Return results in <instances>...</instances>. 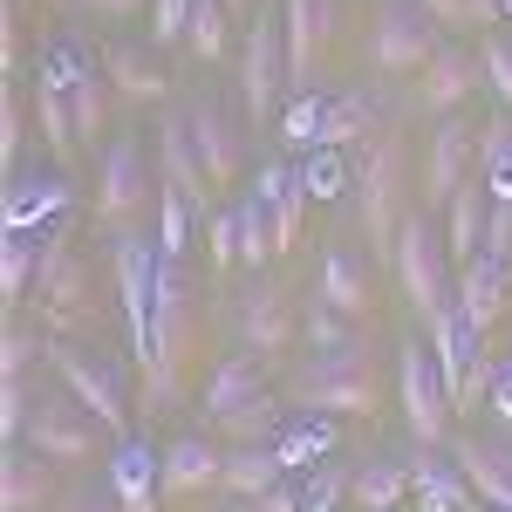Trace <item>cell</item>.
I'll use <instances>...</instances> for the list:
<instances>
[{
    "label": "cell",
    "instance_id": "obj_1",
    "mask_svg": "<svg viewBox=\"0 0 512 512\" xmlns=\"http://www.w3.org/2000/svg\"><path fill=\"white\" fill-rule=\"evenodd\" d=\"M390 274H396V287H403V301L424 315V328H431L444 308H458V301H451V294H458V260H451V246H444V226H431V212H410V219H403Z\"/></svg>",
    "mask_w": 512,
    "mask_h": 512
},
{
    "label": "cell",
    "instance_id": "obj_2",
    "mask_svg": "<svg viewBox=\"0 0 512 512\" xmlns=\"http://www.w3.org/2000/svg\"><path fill=\"white\" fill-rule=\"evenodd\" d=\"M355 212H362V233L376 260H396V233H403V137L383 130L376 144L362 137L355 151Z\"/></svg>",
    "mask_w": 512,
    "mask_h": 512
},
{
    "label": "cell",
    "instance_id": "obj_3",
    "mask_svg": "<svg viewBox=\"0 0 512 512\" xmlns=\"http://www.w3.org/2000/svg\"><path fill=\"white\" fill-rule=\"evenodd\" d=\"M294 403L308 417H369L376 410V349L355 335L349 349H321L301 383H294Z\"/></svg>",
    "mask_w": 512,
    "mask_h": 512
},
{
    "label": "cell",
    "instance_id": "obj_4",
    "mask_svg": "<svg viewBox=\"0 0 512 512\" xmlns=\"http://www.w3.org/2000/svg\"><path fill=\"white\" fill-rule=\"evenodd\" d=\"M185 349H192V294H185L178 260H164L158 267V308H151V355H144V410H151V417L171 410Z\"/></svg>",
    "mask_w": 512,
    "mask_h": 512
},
{
    "label": "cell",
    "instance_id": "obj_5",
    "mask_svg": "<svg viewBox=\"0 0 512 512\" xmlns=\"http://www.w3.org/2000/svg\"><path fill=\"white\" fill-rule=\"evenodd\" d=\"M287 96V0H260V21L239 48V110L246 123H267Z\"/></svg>",
    "mask_w": 512,
    "mask_h": 512
},
{
    "label": "cell",
    "instance_id": "obj_6",
    "mask_svg": "<svg viewBox=\"0 0 512 512\" xmlns=\"http://www.w3.org/2000/svg\"><path fill=\"white\" fill-rule=\"evenodd\" d=\"M396 403H403V424L417 437V451L451 444V390H444V369L424 342L396 349Z\"/></svg>",
    "mask_w": 512,
    "mask_h": 512
},
{
    "label": "cell",
    "instance_id": "obj_7",
    "mask_svg": "<svg viewBox=\"0 0 512 512\" xmlns=\"http://www.w3.org/2000/svg\"><path fill=\"white\" fill-rule=\"evenodd\" d=\"M158 239L151 233H117L110 246V274H117V301H123V328H130V355H137V369H144V355H151V308H158Z\"/></svg>",
    "mask_w": 512,
    "mask_h": 512
},
{
    "label": "cell",
    "instance_id": "obj_8",
    "mask_svg": "<svg viewBox=\"0 0 512 512\" xmlns=\"http://www.w3.org/2000/svg\"><path fill=\"white\" fill-rule=\"evenodd\" d=\"M485 335H478L472 321L458 315V308H444L431 321V355L437 369H444V390H451V410H478L485 396H492V376H499V362L478 349Z\"/></svg>",
    "mask_w": 512,
    "mask_h": 512
},
{
    "label": "cell",
    "instance_id": "obj_9",
    "mask_svg": "<svg viewBox=\"0 0 512 512\" xmlns=\"http://www.w3.org/2000/svg\"><path fill=\"white\" fill-rule=\"evenodd\" d=\"M151 198H158V178H151L144 144H137V137H117V144L103 151V164H96V219L117 226V233H130V219H137Z\"/></svg>",
    "mask_w": 512,
    "mask_h": 512
},
{
    "label": "cell",
    "instance_id": "obj_10",
    "mask_svg": "<svg viewBox=\"0 0 512 512\" xmlns=\"http://www.w3.org/2000/svg\"><path fill=\"white\" fill-rule=\"evenodd\" d=\"M437 48V21L424 14V0H383V14H376V41H369V62L383 69V76H424V62H431Z\"/></svg>",
    "mask_w": 512,
    "mask_h": 512
},
{
    "label": "cell",
    "instance_id": "obj_11",
    "mask_svg": "<svg viewBox=\"0 0 512 512\" xmlns=\"http://www.w3.org/2000/svg\"><path fill=\"white\" fill-rule=\"evenodd\" d=\"M48 369L62 376V390L76 396L82 410L103 424L110 437H130V410H123V383L103 369V362H89L82 349H69V342H48Z\"/></svg>",
    "mask_w": 512,
    "mask_h": 512
},
{
    "label": "cell",
    "instance_id": "obj_12",
    "mask_svg": "<svg viewBox=\"0 0 512 512\" xmlns=\"http://www.w3.org/2000/svg\"><path fill=\"white\" fill-rule=\"evenodd\" d=\"M185 130H192V151H198V164H205V178H212V185H233L239 171H246V144H239L233 103L198 96L192 110H185Z\"/></svg>",
    "mask_w": 512,
    "mask_h": 512
},
{
    "label": "cell",
    "instance_id": "obj_13",
    "mask_svg": "<svg viewBox=\"0 0 512 512\" xmlns=\"http://www.w3.org/2000/svg\"><path fill=\"white\" fill-rule=\"evenodd\" d=\"M478 130L485 123H465V117H444L431 137V158H424V212H444L458 185H472V158H478Z\"/></svg>",
    "mask_w": 512,
    "mask_h": 512
},
{
    "label": "cell",
    "instance_id": "obj_14",
    "mask_svg": "<svg viewBox=\"0 0 512 512\" xmlns=\"http://www.w3.org/2000/svg\"><path fill=\"white\" fill-rule=\"evenodd\" d=\"M96 431H103V424L82 410L76 396H35V417H28L21 444L41 451V458H89V451H96Z\"/></svg>",
    "mask_w": 512,
    "mask_h": 512
},
{
    "label": "cell",
    "instance_id": "obj_15",
    "mask_svg": "<svg viewBox=\"0 0 512 512\" xmlns=\"http://www.w3.org/2000/svg\"><path fill=\"white\" fill-rule=\"evenodd\" d=\"M69 212V178L62 171H14L0 192V233H35V226H62Z\"/></svg>",
    "mask_w": 512,
    "mask_h": 512
},
{
    "label": "cell",
    "instance_id": "obj_16",
    "mask_svg": "<svg viewBox=\"0 0 512 512\" xmlns=\"http://www.w3.org/2000/svg\"><path fill=\"white\" fill-rule=\"evenodd\" d=\"M451 465L465 472L478 506L492 512H512V444L492 431H472V437H451Z\"/></svg>",
    "mask_w": 512,
    "mask_h": 512
},
{
    "label": "cell",
    "instance_id": "obj_17",
    "mask_svg": "<svg viewBox=\"0 0 512 512\" xmlns=\"http://www.w3.org/2000/svg\"><path fill=\"white\" fill-rule=\"evenodd\" d=\"M478 82H485V62H478V55H465L458 41H444L431 62H424V76H417V110H424V117H437V123L458 117V103L472 96Z\"/></svg>",
    "mask_w": 512,
    "mask_h": 512
},
{
    "label": "cell",
    "instance_id": "obj_18",
    "mask_svg": "<svg viewBox=\"0 0 512 512\" xmlns=\"http://www.w3.org/2000/svg\"><path fill=\"white\" fill-rule=\"evenodd\" d=\"M506 301H512V260L492 253V246H478V260L458 267V315L472 321L478 335H492V321L506 315Z\"/></svg>",
    "mask_w": 512,
    "mask_h": 512
},
{
    "label": "cell",
    "instance_id": "obj_19",
    "mask_svg": "<svg viewBox=\"0 0 512 512\" xmlns=\"http://www.w3.org/2000/svg\"><path fill=\"white\" fill-rule=\"evenodd\" d=\"M328 14L335 0H287V89L315 96V62L328 48Z\"/></svg>",
    "mask_w": 512,
    "mask_h": 512
},
{
    "label": "cell",
    "instance_id": "obj_20",
    "mask_svg": "<svg viewBox=\"0 0 512 512\" xmlns=\"http://www.w3.org/2000/svg\"><path fill=\"white\" fill-rule=\"evenodd\" d=\"M158 185H164V192H178V198L198 212V219H212L205 205H212V192H219V185L205 178V164H198V151H192V130H185V117L158 130Z\"/></svg>",
    "mask_w": 512,
    "mask_h": 512
},
{
    "label": "cell",
    "instance_id": "obj_21",
    "mask_svg": "<svg viewBox=\"0 0 512 512\" xmlns=\"http://www.w3.org/2000/svg\"><path fill=\"white\" fill-rule=\"evenodd\" d=\"M110 492H117V512H158L164 451H151L144 437H117V458H110Z\"/></svg>",
    "mask_w": 512,
    "mask_h": 512
},
{
    "label": "cell",
    "instance_id": "obj_22",
    "mask_svg": "<svg viewBox=\"0 0 512 512\" xmlns=\"http://www.w3.org/2000/svg\"><path fill=\"white\" fill-rule=\"evenodd\" d=\"M294 342V308H287V294L280 287H253V294H239V349L246 355H280Z\"/></svg>",
    "mask_w": 512,
    "mask_h": 512
},
{
    "label": "cell",
    "instance_id": "obj_23",
    "mask_svg": "<svg viewBox=\"0 0 512 512\" xmlns=\"http://www.w3.org/2000/svg\"><path fill=\"white\" fill-rule=\"evenodd\" d=\"M253 396H267V390H260V355L239 349V355H226V362L205 376V390H198V417H205V424H226V417L246 410Z\"/></svg>",
    "mask_w": 512,
    "mask_h": 512
},
{
    "label": "cell",
    "instance_id": "obj_24",
    "mask_svg": "<svg viewBox=\"0 0 512 512\" xmlns=\"http://www.w3.org/2000/svg\"><path fill=\"white\" fill-rule=\"evenodd\" d=\"M321 301L335 308V315L349 321H376V294H369V267L355 260L349 246H335V253H321Z\"/></svg>",
    "mask_w": 512,
    "mask_h": 512
},
{
    "label": "cell",
    "instance_id": "obj_25",
    "mask_svg": "<svg viewBox=\"0 0 512 512\" xmlns=\"http://www.w3.org/2000/svg\"><path fill=\"white\" fill-rule=\"evenodd\" d=\"M48 499H55L48 458L28 451V444H7V458H0V512H41Z\"/></svg>",
    "mask_w": 512,
    "mask_h": 512
},
{
    "label": "cell",
    "instance_id": "obj_26",
    "mask_svg": "<svg viewBox=\"0 0 512 512\" xmlns=\"http://www.w3.org/2000/svg\"><path fill=\"white\" fill-rule=\"evenodd\" d=\"M492 205H499V198L485 192V178L458 185V198L444 205V246H451V260H458V267H465V260H478L485 226H492Z\"/></svg>",
    "mask_w": 512,
    "mask_h": 512
},
{
    "label": "cell",
    "instance_id": "obj_27",
    "mask_svg": "<svg viewBox=\"0 0 512 512\" xmlns=\"http://www.w3.org/2000/svg\"><path fill=\"white\" fill-rule=\"evenodd\" d=\"M103 76H110V89L137 96V103H158L164 89H171L164 62L144 48V41H110V48H103Z\"/></svg>",
    "mask_w": 512,
    "mask_h": 512
},
{
    "label": "cell",
    "instance_id": "obj_28",
    "mask_svg": "<svg viewBox=\"0 0 512 512\" xmlns=\"http://www.w3.org/2000/svg\"><path fill=\"white\" fill-rule=\"evenodd\" d=\"M219 478H226V451L212 437H178L164 451V492H178V499H192V492L219 485Z\"/></svg>",
    "mask_w": 512,
    "mask_h": 512
},
{
    "label": "cell",
    "instance_id": "obj_29",
    "mask_svg": "<svg viewBox=\"0 0 512 512\" xmlns=\"http://www.w3.org/2000/svg\"><path fill=\"white\" fill-rule=\"evenodd\" d=\"M253 192H260V205L274 212V233H280V253L301 239V212H308V192H301V171L294 164H260L253 171Z\"/></svg>",
    "mask_w": 512,
    "mask_h": 512
},
{
    "label": "cell",
    "instance_id": "obj_30",
    "mask_svg": "<svg viewBox=\"0 0 512 512\" xmlns=\"http://www.w3.org/2000/svg\"><path fill=\"white\" fill-rule=\"evenodd\" d=\"M410 492H417L424 512H472V485H465V472H458L451 458H437V451H417Z\"/></svg>",
    "mask_w": 512,
    "mask_h": 512
},
{
    "label": "cell",
    "instance_id": "obj_31",
    "mask_svg": "<svg viewBox=\"0 0 512 512\" xmlns=\"http://www.w3.org/2000/svg\"><path fill=\"white\" fill-rule=\"evenodd\" d=\"M280 472H287V465H280L274 444H233V451H226V478H219V485H226L233 499H253V506H260V499L280 485Z\"/></svg>",
    "mask_w": 512,
    "mask_h": 512
},
{
    "label": "cell",
    "instance_id": "obj_32",
    "mask_svg": "<svg viewBox=\"0 0 512 512\" xmlns=\"http://www.w3.org/2000/svg\"><path fill=\"white\" fill-rule=\"evenodd\" d=\"M280 465L287 472H308V465H328L335 451H342V424L335 417H301V424H287V431L274 437Z\"/></svg>",
    "mask_w": 512,
    "mask_h": 512
},
{
    "label": "cell",
    "instance_id": "obj_33",
    "mask_svg": "<svg viewBox=\"0 0 512 512\" xmlns=\"http://www.w3.org/2000/svg\"><path fill=\"white\" fill-rule=\"evenodd\" d=\"M403 492H410V465H396V458H369V465L349 478V499L362 512H396Z\"/></svg>",
    "mask_w": 512,
    "mask_h": 512
},
{
    "label": "cell",
    "instance_id": "obj_34",
    "mask_svg": "<svg viewBox=\"0 0 512 512\" xmlns=\"http://www.w3.org/2000/svg\"><path fill=\"white\" fill-rule=\"evenodd\" d=\"M233 212H239V267H253V274H260V267H267V260L280 253L274 212L260 205V192H253V185L239 192V205H233Z\"/></svg>",
    "mask_w": 512,
    "mask_h": 512
},
{
    "label": "cell",
    "instance_id": "obj_35",
    "mask_svg": "<svg viewBox=\"0 0 512 512\" xmlns=\"http://www.w3.org/2000/svg\"><path fill=\"white\" fill-rule=\"evenodd\" d=\"M185 48L198 62H226L233 55V7L226 0H198L192 21H185Z\"/></svg>",
    "mask_w": 512,
    "mask_h": 512
},
{
    "label": "cell",
    "instance_id": "obj_36",
    "mask_svg": "<svg viewBox=\"0 0 512 512\" xmlns=\"http://www.w3.org/2000/svg\"><path fill=\"white\" fill-rule=\"evenodd\" d=\"M35 274H41V239L35 233H0V301L14 308V301H28L35 294Z\"/></svg>",
    "mask_w": 512,
    "mask_h": 512
},
{
    "label": "cell",
    "instance_id": "obj_37",
    "mask_svg": "<svg viewBox=\"0 0 512 512\" xmlns=\"http://www.w3.org/2000/svg\"><path fill=\"white\" fill-rule=\"evenodd\" d=\"M478 178L499 205H512V117H492L478 130Z\"/></svg>",
    "mask_w": 512,
    "mask_h": 512
},
{
    "label": "cell",
    "instance_id": "obj_38",
    "mask_svg": "<svg viewBox=\"0 0 512 512\" xmlns=\"http://www.w3.org/2000/svg\"><path fill=\"white\" fill-rule=\"evenodd\" d=\"M212 431L226 437V444H274V437L287 431V403H280V396H253L246 410H233V417L212 424Z\"/></svg>",
    "mask_w": 512,
    "mask_h": 512
},
{
    "label": "cell",
    "instance_id": "obj_39",
    "mask_svg": "<svg viewBox=\"0 0 512 512\" xmlns=\"http://www.w3.org/2000/svg\"><path fill=\"white\" fill-rule=\"evenodd\" d=\"M35 123H41V144H48L55 158H76V151H82V137H76V110H69V96H62V89L35 82Z\"/></svg>",
    "mask_w": 512,
    "mask_h": 512
},
{
    "label": "cell",
    "instance_id": "obj_40",
    "mask_svg": "<svg viewBox=\"0 0 512 512\" xmlns=\"http://www.w3.org/2000/svg\"><path fill=\"white\" fill-rule=\"evenodd\" d=\"M69 110H76V137L82 151H96V137H103V123H110V76L96 69V76H82L69 89Z\"/></svg>",
    "mask_w": 512,
    "mask_h": 512
},
{
    "label": "cell",
    "instance_id": "obj_41",
    "mask_svg": "<svg viewBox=\"0 0 512 512\" xmlns=\"http://www.w3.org/2000/svg\"><path fill=\"white\" fill-rule=\"evenodd\" d=\"M349 185H355V164L342 158L335 144L308 151V164H301V192H308V198H321V205H328V198H342Z\"/></svg>",
    "mask_w": 512,
    "mask_h": 512
},
{
    "label": "cell",
    "instance_id": "obj_42",
    "mask_svg": "<svg viewBox=\"0 0 512 512\" xmlns=\"http://www.w3.org/2000/svg\"><path fill=\"white\" fill-rule=\"evenodd\" d=\"M369 130H376V96H369V89H349V96L328 103V144H335V151L355 144V137H369Z\"/></svg>",
    "mask_w": 512,
    "mask_h": 512
},
{
    "label": "cell",
    "instance_id": "obj_43",
    "mask_svg": "<svg viewBox=\"0 0 512 512\" xmlns=\"http://www.w3.org/2000/svg\"><path fill=\"white\" fill-rule=\"evenodd\" d=\"M192 219H198L192 205L158 185V253H164V260H185V246H192Z\"/></svg>",
    "mask_w": 512,
    "mask_h": 512
},
{
    "label": "cell",
    "instance_id": "obj_44",
    "mask_svg": "<svg viewBox=\"0 0 512 512\" xmlns=\"http://www.w3.org/2000/svg\"><path fill=\"white\" fill-rule=\"evenodd\" d=\"M301 335H308V349L321 355V349H349L362 328H355L349 315H335V308H328V301L315 294V301H308V315H301Z\"/></svg>",
    "mask_w": 512,
    "mask_h": 512
},
{
    "label": "cell",
    "instance_id": "obj_45",
    "mask_svg": "<svg viewBox=\"0 0 512 512\" xmlns=\"http://www.w3.org/2000/svg\"><path fill=\"white\" fill-rule=\"evenodd\" d=\"M478 62H485V89L499 96V110L512 117V35H506V28H485V48H478Z\"/></svg>",
    "mask_w": 512,
    "mask_h": 512
},
{
    "label": "cell",
    "instance_id": "obj_46",
    "mask_svg": "<svg viewBox=\"0 0 512 512\" xmlns=\"http://www.w3.org/2000/svg\"><path fill=\"white\" fill-rule=\"evenodd\" d=\"M280 137H287L294 151H321V144H328V103H321V96H294Z\"/></svg>",
    "mask_w": 512,
    "mask_h": 512
},
{
    "label": "cell",
    "instance_id": "obj_47",
    "mask_svg": "<svg viewBox=\"0 0 512 512\" xmlns=\"http://www.w3.org/2000/svg\"><path fill=\"white\" fill-rule=\"evenodd\" d=\"M35 362H48V335H35V328H7V342H0V383L28 376Z\"/></svg>",
    "mask_w": 512,
    "mask_h": 512
},
{
    "label": "cell",
    "instance_id": "obj_48",
    "mask_svg": "<svg viewBox=\"0 0 512 512\" xmlns=\"http://www.w3.org/2000/svg\"><path fill=\"white\" fill-rule=\"evenodd\" d=\"M28 417H35V390H28V376L0 383V437H7V444H21Z\"/></svg>",
    "mask_w": 512,
    "mask_h": 512
},
{
    "label": "cell",
    "instance_id": "obj_49",
    "mask_svg": "<svg viewBox=\"0 0 512 512\" xmlns=\"http://www.w3.org/2000/svg\"><path fill=\"white\" fill-rule=\"evenodd\" d=\"M205 246H212V267H239V212H212Z\"/></svg>",
    "mask_w": 512,
    "mask_h": 512
},
{
    "label": "cell",
    "instance_id": "obj_50",
    "mask_svg": "<svg viewBox=\"0 0 512 512\" xmlns=\"http://www.w3.org/2000/svg\"><path fill=\"white\" fill-rule=\"evenodd\" d=\"M198 0H151V41H185V21H192Z\"/></svg>",
    "mask_w": 512,
    "mask_h": 512
},
{
    "label": "cell",
    "instance_id": "obj_51",
    "mask_svg": "<svg viewBox=\"0 0 512 512\" xmlns=\"http://www.w3.org/2000/svg\"><path fill=\"white\" fill-rule=\"evenodd\" d=\"M349 478H355V472H342V465H321V478L301 492V506H308V512H328L342 492H349Z\"/></svg>",
    "mask_w": 512,
    "mask_h": 512
},
{
    "label": "cell",
    "instance_id": "obj_52",
    "mask_svg": "<svg viewBox=\"0 0 512 512\" xmlns=\"http://www.w3.org/2000/svg\"><path fill=\"white\" fill-rule=\"evenodd\" d=\"M485 403H492V417H499V424H512V355L499 362V376H492V396H485Z\"/></svg>",
    "mask_w": 512,
    "mask_h": 512
},
{
    "label": "cell",
    "instance_id": "obj_53",
    "mask_svg": "<svg viewBox=\"0 0 512 512\" xmlns=\"http://www.w3.org/2000/svg\"><path fill=\"white\" fill-rule=\"evenodd\" d=\"M424 14H431L437 28H472V7L465 0H424Z\"/></svg>",
    "mask_w": 512,
    "mask_h": 512
},
{
    "label": "cell",
    "instance_id": "obj_54",
    "mask_svg": "<svg viewBox=\"0 0 512 512\" xmlns=\"http://www.w3.org/2000/svg\"><path fill=\"white\" fill-rule=\"evenodd\" d=\"M0 158L7 164L21 158V110H14V96H7V110H0Z\"/></svg>",
    "mask_w": 512,
    "mask_h": 512
},
{
    "label": "cell",
    "instance_id": "obj_55",
    "mask_svg": "<svg viewBox=\"0 0 512 512\" xmlns=\"http://www.w3.org/2000/svg\"><path fill=\"white\" fill-rule=\"evenodd\" d=\"M485 246L512 260V205H492V226H485Z\"/></svg>",
    "mask_w": 512,
    "mask_h": 512
},
{
    "label": "cell",
    "instance_id": "obj_56",
    "mask_svg": "<svg viewBox=\"0 0 512 512\" xmlns=\"http://www.w3.org/2000/svg\"><path fill=\"white\" fill-rule=\"evenodd\" d=\"M76 7H82V14H96V21H130L144 0H76Z\"/></svg>",
    "mask_w": 512,
    "mask_h": 512
},
{
    "label": "cell",
    "instance_id": "obj_57",
    "mask_svg": "<svg viewBox=\"0 0 512 512\" xmlns=\"http://www.w3.org/2000/svg\"><path fill=\"white\" fill-rule=\"evenodd\" d=\"M62 512H117V492H110V485H103V492H76Z\"/></svg>",
    "mask_w": 512,
    "mask_h": 512
},
{
    "label": "cell",
    "instance_id": "obj_58",
    "mask_svg": "<svg viewBox=\"0 0 512 512\" xmlns=\"http://www.w3.org/2000/svg\"><path fill=\"white\" fill-rule=\"evenodd\" d=\"M465 7H472L478 28H499V21H506V0H465Z\"/></svg>",
    "mask_w": 512,
    "mask_h": 512
},
{
    "label": "cell",
    "instance_id": "obj_59",
    "mask_svg": "<svg viewBox=\"0 0 512 512\" xmlns=\"http://www.w3.org/2000/svg\"><path fill=\"white\" fill-rule=\"evenodd\" d=\"M260 512H308V506H301V499H294V492H287V485H274V492H267V499H260Z\"/></svg>",
    "mask_w": 512,
    "mask_h": 512
},
{
    "label": "cell",
    "instance_id": "obj_60",
    "mask_svg": "<svg viewBox=\"0 0 512 512\" xmlns=\"http://www.w3.org/2000/svg\"><path fill=\"white\" fill-rule=\"evenodd\" d=\"M0 62L21 69V28H14V21H7V35H0Z\"/></svg>",
    "mask_w": 512,
    "mask_h": 512
},
{
    "label": "cell",
    "instance_id": "obj_61",
    "mask_svg": "<svg viewBox=\"0 0 512 512\" xmlns=\"http://www.w3.org/2000/svg\"><path fill=\"white\" fill-rule=\"evenodd\" d=\"M226 7H233V14H246V0H226Z\"/></svg>",
    "mask_w": 512,
    "mask_h": 512
}]
</instances>
